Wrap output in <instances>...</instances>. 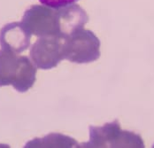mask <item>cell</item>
Returning a JSON list of instances; mask_svg holds the SVG:
<instances>
[{
    "instance_id": "6da1fadb",
    "label": "cell",
    "mask_w": 154,
    "mask_h": 148,
    "mask_svg": "<svg viewBox=\"0 0 154 148\" xmlns=\"http://www.w3.org/2000/svg\"><path fill=\"white\" fill-rule=\"evenodd\" d=\"M36 68L27 56L0 50V86L13 85L19 92H26L35 82Z\"/></svg>"
},
{
    "instance_id": "7a4b0ae2",
    "label": "cell",
    "mask_w": 154,
    "mask_h": 148,
    "mask_svg": "<svg viewBox=\"0 0 154 148\" xmlns=\"http://www.w3.org/2000/svg\"><path fill=\"white\" fill-rule=\"evenodd\" d=\"M84 147H144L142 137L137 134L121 129L116 120L101 127H90V141Z\"/></svg>"
},
{
    "instance_id": "3957f363",
    "label": "cell",
    "mask_w": 154,
    "mask_h": 148,
    "mask_svg": "<svg viewBox=\"0 0 154 148\" xmlns=\"http://www.w3.org/2000/svg\"><path fill=\"white\" fill-rule=\"evenodd\" d=\"M64 59L75 63H90L100 57V41L92 31L79 30L64 37Z\"/></svg>"
},
{
    "instance_id": "277c9868",
    "label": "cell",
    "mask_w": 154,
    "mask_h": 148,
    "mask_svg": "<svg viewBox=\"0 0 154 148\" xmlns=\"http://www.w3.org/2000/svg\"><path fill=\"white\" fill-rule=\"evenodd\" d=\"M21 22L31 35L38 37L61 36L58 8L45 5H32L25 12Z\"/></svg>"
},
{
    "instance_id": "5b68a950",
    "label": "cell",
    "mask_w": 154,
    "mask_h": 148,
    "mask_svg": "<svg viewBox=\"0 0 154 148\" xmlns=\"http://www.w3.org/2000/svg\"><path fill=\"white\" fill-rule=\"evenodd\" d=\"M63 42L61 36H42L32 45L30 59L37 68L51 69L55 68L62 59Z\"/></svg>"
},
{
    "instance_id": "8992f818",
    "label": "cell",
    "mask_w": 154,
    "mask_h": 148,
    "mask_svg": "<svg viewBox=\"0 0 154 148\" xmlns=\"http://www.w3.org/2000/svg\"><path fill=\"white\" fill-rule=\"evenodd\" d=\"M31 33L22 22H12L0 30V45L2 49L20 54L30 45Z\"/></svg>"
},
{
    "instance_id": "52a82bcc",
    "label": "cell",
    "mask_w": 154,
    "mask_h": 148,
    "mask_svg": "<svg viewBox=\"0 0 154 148\" xmlns=\"http://www.w3.org/2000/svg\"><path fill=\"white\" fill-rule=\"evenodd\" d=\"M58 14L62 37L68 36L77 30L83 29L89 20L86 12L75 4L58 8Z\"/></svg>"
},
{
    "instance_id": "ba28073f",
    "label": "cell",
    "mask_w": 154,
    "mask_h": 148,
    "mask_svg": "<svg viewBox=\"0 0 154 148\" xmlns=\"http://www.w3.org/2000/svg\"><path fill=\"white\" fill-rule=\"evenodd\" d=\"M39 1L42 5L50 6L51 8H60L69 5H73L79 0H39Z\"/></svg>"
}]
</instances>
